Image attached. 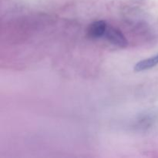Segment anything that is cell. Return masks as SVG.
Returning a JSON list of instances; mask_svg holds the SVG:
<instances>
[{"mask_svg":"<svg viewBox=\"0 0 158 158\" xmlns=\"http://www.w3.org/2000/svg\"><path fill=\"white\" fill-rule=\"evenodd\" d=\"M104 37L110 43L120 48H126L128 46V40L123 32L118 28L108 26Z\"/></svg>","mask_w":158,"mask_h":158,"instance_id":"obj_1","label":"cell"},{"mask_svg":"<svg viewBox=\"0 0 158 158\" xmlns=\"http://www.w3.org/2000/svg\"><path fill=\"white\" fill-rule=\"evenodd\" d=\"M107 27V23L104 20H97L93 22L87 28L88 37L94 40L103 37Z\"/></svg>","mask_w":158,"mask_h":158,"instance_id":"obj_2","label":"cell"},{"mask_svg":"<svg viewBox=\"0 0 158 158\" xmlns=\"http://www.w3.org/2000/svg\"><path fill=\"white\" fill-rule=\"evenodd\" d=\"M157 65H158V53L156 54L155 56L149 57V58L140 60V62L136 63L134 69L135 72L140 73L152 69V68L155 67Z\"/></svg>","mask_w":158,"mask_h":158,"instance_id":"obj_3","label":"cell"}]
</instances>
